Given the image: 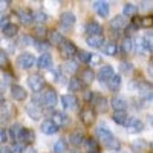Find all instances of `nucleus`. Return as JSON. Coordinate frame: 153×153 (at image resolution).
Listing matches in <instances>:
<instances>
[{
	"mask_svg": "<svg viewBox=\"0 0 153 153\" xmlns=\"http://www.w3.org/2000/svg\"><path fill=\"white\" fill-rule=\"evenodd\" d=\"M51 121H52L54 124H57V126L60 127L61 124L68 123V118L65 117V113H61V112H54V115H52V118H51Z\"/></svg>",
	"mask_w": 153,
	"mask_h": 153,
	"instance_id": "obj_32",
	"label": "nucleus"
},
{
	"mask_svg": "<svg viewBox=\"0 0 153 153\" xmlns=\"http://www.w3.org/2000/svg\"><path fill=\"white\" fill-rule=\"evenodd\" d=\"M107 83V87L110 89L112 92H115V91H118V89L121 87V76L120 75H117V74H113L110 78L106 81Z\"/></svg>",
	"mask_w": 153,
	"mask_h": 153,
	"instance_id": "obj_17",
	"label": "nucleus"
},
{
	"mask_svg": "<svg viewBox=\"0 0 153 153\" xmlns=\"http://www.w3.org/2000/svg\"><path fill=\"white\" fill-rule=\"evenodd\" d=\"M106 147H107L109 150H120V149H121V144H120V141H118L117 138H112L110 141L106 144Z\"/></svg>",
	"mask_w": 153,
	"mask_h": 153,
	"instance_id": "obj_41",
	"label": "nucleus"
},
{
	"mask_svg": "<svg viewBox=\"0 0 153 153\" xmlns=\"http://www.w3.org/2000/svg\"><path fill=\"white\" fill-rule=\"evenodd\" d=\"M11 152H12V153H23V152H25V144H22V143H14V147L11 149Z\"/></svg>",
	"mask_w": 153,
	"mask_h": 153,
	"instance_id": "obj_44",
	"label": "nucleus"
},
{
	"mask_svg": "<svg viewBox=\"0 0 153 153\" xmlns=\"http://www.w3.org/2000/svg\"><path fill=\"white\" fill-rule=\"evenodd\" d=\"M95 9H97V12H98V16L103 17V19L109 16V11H110L107 2H95Z\"/></svg>",
	"mask_w": 153,
	"mask_h": 153,
	"instance_id": "obj_19",
	"label": "nucleus"
},
{
	"mask_svg": "<svg viewBox=\"0 0 153 153\" xmlns=\"http://www.w3.org/2000/svg\"><path fill=\"white\" fill-rule=\"evenodd\" d=\"M58 129H60V127L57 124H54L51 120H45L42 123V132L46 133V135H54V133L58 132Z\"/></svg>",
	"mask_w": 153,
	"mask_h": 153,
	"instance_id": "obj_12",
	"label": "nucleus"
},
{
	"mask_svg": "<svg viewBox=\"0 0 153 153\" xmlns=\"http://www.w3.org/2000/svg\"><path fill=\"white\" fill-rule=\"evenodd\" d=\"M112 118H113V121L117 123V124L123 126V124H126V121H127V113H126L124 110H121V112H115V113L112 115Z\"/></svg>",
	"mask_w": 153,
	"mask_h": 153,
	"instance_id": "obj_33",
	"label": "nucleus"
},
{
	"mask_svg": "<svg viewBox=\"0 0 153 153\" xmlns=\"http://www.w3.org/2000/svg\"><path fill=\"white\" fill-rule=\"evenodd\" d=\"M46 14H45V12H35V16H34V20H37L38 23H43V22H46Z\"/></svg>",
	"mask_w": 153,
	"mask_h": 153,
	"instance_id": "obj_46",
	"label": "nucleus"
},
{
	"mask_svg": "<svg viewBox=\"0 0 153 153\" xmlns=\"http://www.w3.org/2000/svg\"><path fill=\"white\" fill-rule=\"evenodd\" d=\"M117 52H118V46H117V43H113V42H110V43H107L106 46H104V54L106 55H117Z\"/></svg>",
	"mask_w": 153,
	"mask_h": 153,
	"instance_id": "obj_36",
	"label": "nucleus"
},
{
	"mask_svg": "<svg viewBox=\"0 0 153 153\" xmlns=\"http://www.w3.org/2000/svg\"><path fill=\"white\" fill-rule=\"evenodd\" d=\"M86 31L89 35H103V28L97 22H89L86 25Z\"/></svg>",
	"mask_w": 153,
	"mask_h": 153,
	"instance_id": "obj_18",
	"label": "nucleus"
},
{
	"mask_svg": "<svg viewBox=\"0 0 153 153\" xmlns=\"http://www.w3.org/2000/svg\"><path fill=\"white\" fill-rule=\"evenodd\" d=\"M133 48H135V45H133V40L130 37H126L124 40H123V51L126 54H132L133 52Z\"/></svg>",
	"mask_w": 153,
	"mask_h": 153,
	"instance_id": "obj_34",
	"label": "nucleus"
},
{
	"mask_svg": "<svg viewBox=\"0 0 153 153\" xmlns=\"http://www.w3.org/2000/svg\"><path fill=\"white\" fill-rule=\"evenodd\" d=\"M28 86H29V89H32V92L37 94V92H40L45 89L46 81L42 75H31L28 78Z\"/></svg>",
	"mask_w": 153,
	"mask_h": 153,
	"instance_id": "obj_3",
	"label": "nucleus"
},
{
	"mask_svg": "<svg viewBox=\"0 0 153 153\" xmlns=\"http://www.w3.org/2000/svg\"><path fill=\"white\" fill-rule=\"evenodd\" d=\"M112 75H113V68L112 66H103L98 72V80L100 81H107Z\"/></svg>",
	"mask_w": 153,
	"mask_h": 153,
	"instance_id": "obj_20",
	"label": "nucleus"
},
{
	"mask_svg": "<svg viewBox=\"0 0 153 153\" xmlns=\"http://www.w3.org/2000/svg\"><path fill=\"white\" fill-rule=\"evenodd\" d=\"M76 69H78V65H76L75 61H72V60H69L66 65H65V71L66 72H69V74H75L76 72Z\"/></svg>",
	"mask_w": 153,
	"mask_h": 153,
	"instance_id": "obj_40",
	"label": "nucleus"
},
{
	"mask_svg": "<svg viewBox=\"0 0 153 153\" xmlns=\"http://www.w3.org/2000/svg\"><path fill=\"white\" fill-rule=\"evenodd\" d=\"M87 153H100V152H87Z\"/></svg>",
	"mask_w": 153,
	"mask_h": 153,
	"instance_id": "obj_57",
	"label": "nucleus"
},
{
	"mask_svg": "<svg viewBox=\"0 0 153 153\" xmlns=\"http://www.w3.org/2000/svg\"><path fill=\"white\" fill-rule=\"evenodd\" d=\"M69 141H71L72 146H76V147H78L80 144H83V141H84V135H83V132H80V130L72 132L71 136H69Z\"/></svg>",
	"mask_w": 153,
	"mask_h": 153,
	"instance_id": "obj_22",
	"label": "nucleus"
},
{
	"mask_svg": "<svg viewBox=\"0 0 153 153\" xmlns=\"http://www.w3.org/2000/svg\"><path fill=\"white\" fill-rule=\"evenodd\" d=\"M34 45H35V48H37L38 51H43V52H46V49L51 46L49 43H46V42H43V40H40V42H34Z\"/></svg>",
	"mask_w": 153,
	"mask_h": 153,
	"instance_id": "obj_43",
	"label": "nucleus"
},
{
	"mask_svg": "<svg viewBox=\"0 0 153 153\" xmlns=\"http://www.w3.org/2000/svg\"><path fill=\"white\" fill-rule=\"evenodd\" d=\"M136 12H138V6H135V5H132V3H127V5H124V8H123V17H124V16H126V17H135Z\"/></svg>",
	"mask_w": 153,
	"mask_h": 153,
	"instance_id": "obj_30",
	"label": "nucleus"
},
{
	"mask_svg": "<svg viewBox=\"0 0 153 153\" xmlns=\"http://www.w3.org/2000/svg\"><path fill=\"white\" fill-rule=\"evenodd\" d=\"M61 104L66 110H74V109L78 107V101H76V98L74 95H63L61 97Z\"/></svg>",
	"mask_w": 153,
	"mask_h": 153,
	"instance_id": "obj_10",
	"label": "nucleus"
},
{
	"mask_svg": "<svg viewBox=\"0 0 153 153\" xmlns=\"http://www.w3.org/2000/svg\"><path fill=\"white\" fill-rule=\"evenodd\" d=\"M144 129V123L138 118H132L129 123H127V132L129 133H139Z\"/></svg>",
	"mask_w": 153,
	"mask_h": 153,
	"instance_id": "obj_9",
	"label": "nucleus"
},
{
	"mask_svg": "<svg viewBox=\"0 0 153 153\" xmlns=\"http://www.w3.org/2000/svg\"><path fill=\"white\" fill-rule=\"evenodd\" d=\"M86 42H87L89 46H92V48H100L101 45H103L104 38H103V35H87Z\"/></svg>",
	"mask_w": 153,
	"mask_h": 153,
	"instance_id": "obj_23",
	"label": "nucleus"
},
{
	"mask_svg": "<svg viewBox=\"0 0 153 153\" xmlns=\"http://www.w3.org/2000/svg\"><path fill=\"white\" fill-rule=\"evenodd\" d=\"M95 80V72L92 69L86 68L84 71H81V76H80V81L83 84H91L92 81Z\"/></svg>",
	"mask_w": 153,
	"mask_h": 153,
	"instance_id": "obj_16",
	"label": "nucleus"
},
{
	"mask_svg": "<svg viewBox=\"0 0 153 153\" xmlns=\"http://www.w3.org/2000/svg\"><path fill=\"white\" fill-rule=\"evenodd\" d=\"M152 25V17H144L143 19V28H149Z\"/></svg>",
	"mask_w": 153,
	"mask_h": 153,
	"instance_id": "obj_51",
	"label": "nucleus"
},
{
	"mask_svg": "<svg viewBox=\"0 0 153 153\" xmlns=\"http://www.w3.org/2000/svg\"><path fill=\"white\" fill-rule=\"evenodd\" d=\"M16 113V107L9 101H3L0 104V121H9Z\"/></svg>",
	"mask_w": 153,
	"mask_h": 153,
	"instance_id": "obj_4",
	"label": "nucleus"
},
{
	"mask_svg": "<svg viewBox=\"0 0 153 153\" xmlns=\"http://www.w3.org/2000/svg\"><path fill=\"white\" fill-rule=\"evenodd\" d=\"M34 138H35V135H34V132L32 130H26V129H23V132H22V135H20V139L19 141L22 143V144H31V143H34Z\"/></svg>",
	"mask_w": 153,
	"mask_h": 153,
	"instance_id": "obj_21",
	"label": "nucleus"
},
{
	"mask_svg": "<svg viewBox=\"0 0 153 153\" xmlns=\"http://www.w3.org/2000/svg\"><path fill=\"white\" fill-rule=\"evenodd\" d=\"M66 149H68V144H66L65 139H58V141L55 143V146H54V152L55 153H65Z\"/></svg>",
	"mask_w": 153,
	"mask_h": 153,
	"instance_id": "obj_38",
	"label": "nucleus"
},
{
	"mask_svg": "<svg viewBox=\"0 0 153 153\" xmlns=\"http://www.w3.org/2000/svg\"><path fill=\"white\" fill-rule=\"evenodd\" d=\"M6 25H9V16H5V14H2L0 16V28H5Z\"/></svg>",
	"mask_w": 153,
	"mask_h": 153,
	"instance_id": "obj_47",
	"label": "nucleus"
},
{
	"mask_svg": "<svg viewBox=\"0 0 153 153\" xmlns=\"http://www.w3.org/2000/svg\"><path fill=\"white\" fill-rule=\"evenodd\" d=\"M11 2H8V0H0V11H5L8 6H9Z\"/></svg>",
	"mask_w": 153,
	"mask_h": 153,
	"instance_id": "obj_52",
	"label": "nucleus"
},
{
	"mask_svg": "<svg viewBox=\"0 0 153 153\" xmlns=\"http://www.w3.org/2000/svg\"><path fill=\"white\" fill-rule=\"evenodd\" d=\"M60 22H61V25H65V26H72L75 23V16L72 12H63Z\"/></svg>",
	"mask_w": 153,
	"mask_h": 153,
	"instance_id": "obj_29",
	"label": "nucleus"
},
{
	"mask_svg": "<svg viewBox=\"0 0 153 153\" xmlns=\"http://www.w3.org/2000/svg\"><path fill=\"white\" fill-rule=\"evenodd\" d=\"M83 143L86 144L87 152H98V149H100V143L97 141L95 138H84Z\"/></svg>",
	"mask_w": 153,
	"mask_h": 153,
	"instance_id": "obj_25",
	"label": "nucleus"
},
{
	"mask_svg": "<svg viewBox=\"0 0 153 153\" xmlns=\"http://www.w3.org/2000/svg\"><path fill=\"white\" fill-rule=\"evenodd\" d=\"M22 132H23V127H22L20 124H14V126H11V129H9V136H11V138L17 143L19 139H20Z\"/></svg>",
	"mask_w": 153,
	"mask_h": 153,
	"instance_id": "obj_27",
	"label": "nucleus"
},
{
	"mask_svg": "<svg viewBox=\"0 0 153 153\" xmlns=\"http://www.w3.org/2000/svg\"><path fill=\"white\" fill-rule=\"evenodd\" d=\"M0 153H12L9 147H0Z\"/></svg>",
	"mask_w": 153,
	"mask_h": 153,
	"instance_id": "obj_54",
	"label": "nucleus"
},
{
	"mask_svg": "<svg viewBox=\"0 0 153 153\" xmlns=\"http://www.w3.org/2000/svg\"><path fill=\"white\" fill-rule=\"evenodd\" d=\"M83 83L80 81V78H71V81H69V91H72V92H80V91H83Z\"/></svg>",
	"mask_w": 153,
	"mask_h": 153,
	"instance_id": "obj_31",
	"label": "nucleus"
},
{
	"mask_svg": "<svg viewBox=\"0 0 153 153\" xmlns=\"http://www.w3.org/2000/svg\"><path fill=\"white\" fill-rule=\"evenodd\" d=\"M130 26L136 31V29H139V28H143V19L141 17H132V25H130Z\"/></svg>",
	"mask_w": 153,
	"mask_h": 153,
	"instance_id": "obj_42",
	"label": "nucleus"
},
{
	"mask_svg": "<svg viewBox=\"0 0 153 153\" xmlns=\"http://www.w3.org/2000/svg\"><path fill=\"white\" fill-rule=\"evenodd\" d=\"M19 19H20L22 25L28 26V25H31L34 22V12L28 8H22V9H19Z\"/></svg>",
	"mask_w": 153,
	"mask_h": 153,
	"instance_id": "obj_8",
	"label": "nucleus"
},
{
	"mask_svg": "<svg viewBox=\"0 0 153 153\" xmlns=\"http://www.w3.org/2000/svg\"><path fill=\"white\" fill-rule=\"evenodd\" d=\"M11 97L14 98L16 101H23V100H26V91L19 86V84H14L11 87Z\"/></svg>",
	"mask_w": 153,
	"mask_h": 153,
	"instance_id": "obj_11",
	"label": "nucleus"
},
{
	"mask_svg": "<svg viewBox=\"0 0 153 153\" xmlns=\"http://www.w3.org/2000/svg\"><path fill=\"white\" fill-rule=\"evenodd\" d=\"M37 63V60H35V57L32 55V54H22L19 58H17V65H19V68L20 69H25V71H28V69H31L34 65Z\"/></svg>",
	"mask_w": 153,
	"mask_h": 153,
	"instance_id": "obj_5",
	"label": "nucleus"
},
{
	"mask_svg": "<svg viewBox=\"0 0 153 153\" xmlns=\"http://www.w3.org/2000/svg\"><path fill=\"white\" fill-rule=\"evenodd\" d=\"M80 118H81V121H83L86 126H91V124H94L95 120H97V113H95V110H94L92 107H84V109L81 110V113H80Z\"/></svg>",
	"mask_w": 153,
	"mask_h": 153,
	"instance_id": "obj_6",
	"label": "nucleus"
},
{
	"mask_svg": "<svg viewBox=\"0 0 153 153\" xmlns=\"http://www.w3.org/2000/svg\"><path fill=\"white\" fill-rule=\"evenodd\" d=\"M132 66H130V63H123V66H121V71L123 72H127V71H130Z\"/></svg>",
	"mask_w": 153,
	"mask_h": 153,
	"instance_id": "obj_53",
	"label": "nucleus"
},
{
	"mask_svg": "<svg viewBox=\"0 0 153 153\" xmlns=\"http://www.w3.org/2000/svg\"><path fill=\"white\" fill-rule=\"evenodd\" d=\"M3 101H5V100H3V97H2V95H0V104H2V103H3Z\"/></svg>",
	"mask_w": 153,
	"mask_h": 153,
	"instance_id": "obj_55",
	"label": "nucleus"
},
{
	"mask_svg": "<svg viewBox=\"0 0 153 153\" xmlns=\"http://www.w3.org/2000/svg\"><path fill=\"white\" fill-rule=\"evenodd\" d=\"M57 92L54 91V89H48V91L43 94V95H35L34 97V104L38 106V104H42V106H46V107H54L57 104Z\"/></svg>",
	"mask_w": 153,
	"mask_h": 153,
	"instance_id": "obj_1",
	"label": "nucleus"
},
{
	"mask_svg": "<svg viewBox=\"0 0 153 153\" xmlns=\"http://www.w3.org/2000/svg\"><path fill=\"white\" fill-rule=\"evenodd\" d=\"M91 57H92V54H89V52H78V58L83 63H89L91 61Z\"/></svg>",
	"mask_w": 153,
	"mask_h": 153,
	"instance_id": "obj_45",
	"label": "nucleus"
},
{
	"mask_svg": "<svg viewBox=\"0 0 153 153\" xmlns=\"http://www.w3.org/2000/svg\"><path fill=\"white\" fill-rule=\"evenodd\" d=\"M110 28H112V32H120L123 29H126V20L123 16H117L112 22H110Z\"/></svg>",
	"mask_w": 153,
	"mask_h": 153,
	"instance_id": "obj_14",
	"label": "nucleus"
},
{
	"mask_svg": "<svg viewBox=\"0 0 153 153\" xmlns=\"http://www.w3.org/2000/svg\"><path fill=\"white\" fill-rule=\"evenodd\" d=\"M35 34H37L38 37H42V38H43V37L46 35V29H45L43 26H37V28H35Z\"/></svg>",
	"mask_w": 153,
	"mask_h": 153,
	"instance_id": "obj_49",
	"label": "nucleus"
},
{
	"mask_svg": "<svg viewBox=\"0 0 153 153\" xmlns=\"http://www.w3.org/2000/svg\"><path fill=\"white\" fill-rule=\"evenodd\" d=\"M17 32H19V26H17V25L9 23V25H6V26L3 28V35H5V37H8V38L16 37V35H17Z\"/></svg>",
	"mask_w": 153,
	"mask_h": 153,
	"instance_id": "obj_28",
	"label": "nucleus"
},
{
	"mask_svg": "<svg viewBox=\"0 0 153 153\" xmlns=\"http://www.w3.org/2000/svg\"><path fill=\"white\" fill-rule=\"evenodd\" d=\"M91 101H92V104H94L98 110H106V109H107V103H106L107 100H106L103 95H98V94H95V95H92Z\"/></svg>",
	"mask_w": 153,
	"mask_h": 153,
	"instance_id": "obj_15",
	"label": "nucleus"
},
{
	"mask_svg": "<svg viewBox=\"0 0 153 153\" xmlns=\"http://www.w3.org/2000/svg\"><path fill=\"white\" fill-rule=\"evenodd\" d=\"M132 149L135 150V153H143L144 150H147V143L143 141V139H139V141H135L132 144Z\"/></svg>",
	"mask_w": 153,
	"mask_h": 153,
	"instance_id": "obj_37",
	"label": "nucleus"
},
{
	"mask_svg": "<svg viewBox=\"0 0 153 153\" xmlns=\"http://www.w3.org/2000/svg\"><path fill=\"white\" fill-rule=\"evenodd\" d=\"M71 153H80V152H78V150H72Z\"/></svg>",
	"mask_w": 153,
	"mask_h": 153,
	"instance_id": "obj_56",
	"label": "nucleus"
},
{
	"mask_svg": "<svg viewBox=\"0 0 153 153\" xmlns=\"http://www.w3.org/2000/svg\"><path fill=\"white\" fill-rule=\"evenodd\" d=\"M9 68V58L5 51H0V69H8Z\"/></svg>",
	"mask_w": 153,
	"mask_h": 153,
	"instance_id": "obj_39",
	"label": "nucleus"
},
{
	"mask_svg": "<svg viewBox=\"0 0 153 153\" xmlns=\"http://www.w3.org/2000/svg\"><path fill=\"white\" fill-rule=\"evenodd\" d=\"M26 112L28 115L32 118V120H38L42 117V110H40V106H35V104H29L26 107Z\"/></svg>",
	"mask_w": 153,
	"mask_h": 153,
	"instance_id": "obj_26",
	"label": "nucleus"
},
{
	"mask_svg": "<svg viewBox=\"0 0 153 153\" xmlns=\"http://www.w3.org/2000/svg\"><path fill=\"white\" fill-rule=\"evenodd\" d=\"M51 65H52V57H51L49 52L42 54L40 57H38V60H37V66L40 69H48V68H51Z\"/></svg>",
	"mask_w": 153,
	"mask_h": 153,
	"instance_id": "obj_13",
	"label": "nucleus"
},
{
	"mask_svg": "<svg viewBox=\"0 0 153 153\" xmlns=\"http://www.w3.org/2000/svg\"><path fill=\"white\" fill-rule=\"evenodd\" d=\"M136 48L139 49V54H144V52H146V48H144V45H143V40H141V38L138 40V43H136Z\"/></svg>",
	"mask_w": 153,
	"mask_h": 153,
	"instance_id": "obj_50",
	"label": "nucleus"
},
{
	"mask_svg": "<svg viewBox=\"0 0 153 153\" xmlns=\"http://www.w3.org/2000/svg\"><path fill=\"white\" fill-rule=\"evenodd\" d=\"M97 138H98V139H97L98 143L101 141V143H103V144L106 146V144L110 141V139H112V138H115V136L112 135V132L107 129V127L101 126V127H98V129H97Z\"/></svg>",
	"mask_w": 153,
	"mask_h": 153,
	"instance_id": "obj_7",
	"label": "nucleus"
},
{
	"mask_svg": "<svg viewBox=\"0 0 153 153\" xmlns=\"http://www.w3.org/2000/svg\"><path fill=\"white\" fill-rule=\"evenodd\" d=\"M6 139H8V133H6V130L0 127V144H5V143H6Z\"/></svg>",
	"mask_w": 153,
	"mask_h": 153,
	"instance_id": "obj_48",
	"label": "nucleus"
},
{
	"mask_svg": "<svg viewBox=\"0 0 153 153\" xmlns=\"http://www.w3.org/2000/svg\"><path fill=\"white\" fill-rule=\"evenodd\" d=\"M49 38H51L49 45H60V43L63 42V35H61L58 31H52V32H49Z\"/></svg>",
	"mask_w": 153,
	"mask_h": 153,
	"instance_id": "obj_35",
	"label": "nucleus"
},
{
	"mask_svg": "<svg viewBox=\"0 0 153 153\" xmlns=\"http://www.w3.org/2000/svg\"><path fill=\"white\" fill-rule=\"evenodd\" d=\"M112 107L117 110V112H121V110H126L127 107V101L123 98V97H117L112 100Z\"/></svg>",
	"mask_w": 153,
	"mask_h": 153,
	"instance_id": "obj_24",
	"label": "nucleus"
},
{
	"mask_svg": "<svg viewBox=\"0 0 153 153\" xmlns=\"http://www.w3.org/2000/svg\"><path fill=\"white\" fill-rule=\"evenodd\" d=\"M60 52L63 57H66V58H72L75 57L76 54H78V51H76V46L72 43V42H68V40H63L60 45Z\"/></svg>",
	"mask_w": 153,
	"mask_h": 153,
	"instance_id": "obj_2",
	"label": "nucleus"
}]
</instances>
